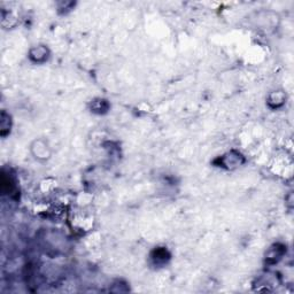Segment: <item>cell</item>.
<instances>
[{
  "mask_svg": "<svg viewBox=\"0 0 294 294\" xmlns=\"http://www.w3.org/2000/svg\"><path fill=\"white\" fill-rule=\"evenodd\" d=\"M286 102V94L282 90H276L270 92L266 98V105L271 109H278L283 107Z\"/></svg>",
  "mask_w": 294,
  "mask_h": 294,
  "instance_id": "obj_4",
  "label": "cell"
},
{
  "mask_svg": "<svg viewBox=\"0 0 294 294\" xmlns=\"http://www.w3.org/2000/svg\"><path fill=\"white\" fill-rule=\"evenodd\" d=\"M51 57L50 49L46 45H36L31 47L28 52V58L32 63L43 64L49 61Z\"/></svg>",
  "mask_w": 294,
  "mask_h": 294,
  "instance_id": "obj_3",
  "label": "cell"
},
{
  "mask_svg": "<svg viewBox=\"0 0 294 294\" xmlns=\"http://www.w3.org/2000/svg\"><path fill=\"white\" fill-rule=\"evenodd\" d=\"M215 162H218L217 165L222 167V168L228 170H234L238 167H240L242 163L245 162V158L242 156L241 153L231 151L227 153V154L222 155L221 158H218Z\"/></svg>",
  "mask_w": 294,
  "mask_h": 294,
  "instance_id": "obj_2",
  "label": "cell"
},
{
  "mask_svg": "<svg viewBox=\"0 0 294 294\" xmlns=\"http://www.w3.org/2000/svg\"><path fill=\"white\" fill-rule=\"evenodd\" d=\"M29 151L33 160H36L39 163L50 161L53 154L52 147H51L49 140H46L45 138L33 139L29 146Z\"/></svg>",
  "mask_w": 294,
  "mask_h": 294,
  "instance_id": "obj_1",
  "label": "cell"
},
{
  "mask_svg": "<svg viewBox=\"0 0 294 294\" xmlns=\"http://www.w3.org/2000/svg\"><path fill=\"white\" fill-rule=\"evenodd\" d=\"M12 128V115L4 109V111H1V114H0V136H1L2 138H6V137L9 136V133H11Z\"/></svg>",
  "mask_w": 294,
  "mask_h": 294,
  "instance_id": "obj_5",
  "label": "cell"
},
{
  "mask_svg": "<svg viewBox=\"0 0 294 294\" xmlns=\"http://www.w3.org/2000/svg\"><path fill=\"white\" fill-rule=\"evenodd\" d=\"M109 108H111V105H109L108 100L104 98H94L90 102V111L94 114H106V113H108Z\"/></svg>",
  "mask_w": 294,
  "mask_h": 294,
  "instance_id": "obj_6",
  "label": "cell"
},
{
  "mask_svg": "<svg viewBox=\"0 0 294 294\" xmlns=\"http://www.w3.org/2000/svg\"><path fill=\"white\" fill-rule=\"evenodd\" d=\"M169 258H170L169 253L165 248H156L154 249V252H153L152 254V259L155 260V263H160V262L165 263Z\"/></svg>",
  "mask_w": 294,
  "mask_h": 294,
  "instance_id": "obj_7",
  "label": "cell"
}]
</instances>
